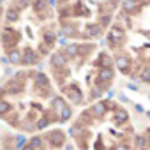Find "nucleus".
<instances>
[{
    "label": "nucleus",
    "instance_id": "obj_1",
    "mask_svg": "<svg viewBox=\"0 0 150 150\" xmlns=\"http://www.w3.org/2000/svg\"><path fill=\"white\" fill-rule=\"evenodd\" d=\"M122 39H124V30L118 28V27H113L111 32H110V41H111L113 44H118Z\"/></svg>",
    "mask_w": 150,
    "mask_h": 150
},
{
    "label": "nucleus",
    "instance_id": "obj_2",
    "mask_svg": "<svg viewBox=\"0 0 150 150\" xmlns=\"http://www.w3.org/2000/svg\"><path fill=\"white\" fill-rule=\"evenodd\" d=\"M111 80H113V71H111L110 67H103L101 72H99V81L108 83V81H111Z\"/></svg>",
    "mask_w": 150,
    "mask_h": 150
},
{
    "label": "nucleus",
    "instance_id": "obj_3",
    "mask_svg": "<svg viewBox=\"0 0 150 150\" xmlns=\"http://www.w3.org/2000/svg\"><path fill=\"white\" fill-rule=\"evenodd\" d=\"M127 118H129V115H127L125 110H120V108H118V110L115 111V124H118V125H120V124H125Z\"/></svg>",
    "mask_w": 150,
    "mask_h": 150
},
{
    "label": "nucleus",
    "instance_id": "obj_4",
    "mask_svg": "<svg viewBox=\"0 0 150 150\" xmlns=\"http://www.w3.org/2000/svg\"><path fill=\"white\" fill-rule=\"evenodd\" d=\"M37 62V57H35V53L32 51V50H27L25 51V55H23V64H27V65H32V64H35Z\"/></svg>",
    "mask_w": 150,
    "mask_h": 150
},
{
    "label": "nucleus",
    "instance_id": "obj_5",
    "mask_svg": "<svg viewBox=\"0 0 150 150\" xmlns=\"http://www.w3.org/2000/svg\"><path fill=\"white\" fill-rule=\"evenodd\" d=\"M117 67H118L122 72H127V69H129V60H127L125 57H118V58H117Z\"/></svg>",
    "mask_w": 150,
    "mask_h": 150
},
{
    "label": "nucleus",
    "instance_id": "obj_6",
    "mask_svg": "<svg viewBox=\"0 0 150 150\" xmlns=\"http://www.w3.org/2000/svg\"><path fill=\"white\" fill-rule=\"evenodd\" d=\"M78 50H80L78 44H67V46H65V55H67V57H74V55L78 53Z\"/></svg>",
    "mask_w": 150,
    "mask_h": 150
},
{
    "label": "nucleus",
    "instance_id": "obj_7",
    "mask_svg": "<svg viewBox=\"0 0 150 150\" xmlns=\"http://www.w3.org/2000/svg\"><path fill=\"white\" fill-rule=\"evenodd\" d=\"M87 30L90 32L92 37H99V35H101V27H99V25H88Z\"/></svg>",
    "mask_w": 150,
    "mask_h": 150
},
{
    "label": "nucleus",
    "instance_id": "obj_8",
    "mask_svg": "<svg viewBox=\"0 0 150 150\" xmlns=\"http://www.w3.org/2000/svg\"><path fill=\"white\" fill-rule=\"evenodd\" d=\"M65 64V57L64 55H53V65H57V67H62Z\"/></svg>",
    "mask_w": 150,
    "mask_h": 150
},
{
    "label": "nucleus",
    "instance_id": "obj_9",
    "mask_svg": "<svg viewBox=\"0 0 150 150\" xmlns=\"http://www.w3.org/2000/svg\"><path fill=\"white\" fill-rule=\"evenodd\" d=\"M18 14H20V13H18V9L11 7V9L7 11V20H9V21H16V20H18Z\"/></svg>",
    "mask_w": 150,
    "mask_h": 150
},
{
    "label": "nucleus",
    "instance_id": "obj_10",
    "mask_svg": "<svg viewBox=\"0 0 150 150\" xmlns=\"http://www.w3.org/2000/svg\"><path fill=\"white\" fill-rule=\"evenodd\" d=\"M9 60H11L13 64H20V62H21V58H20V51H16V50L11 51V53H9Z\"/></svg>",
    "mask_w": 150,
    "mask_h": 150
},
{
    "label": "nucleus",
    "instance_id": "obj_11",
    "mask_svg": "<svg viewBox=\"0 0 150 150\" xmlns=\"http://www.w3.org/2000/svg\"><path fill=\"white\" fill-rule=\"evenodd\" d=\"M99 57H101V64H103V67H110V65H111V58H110L106 53H101Z\"/></svg>",
    "mask_w": 150,
    "mask_h": 150
},
{
    "label": "nucleus",
    "instance_id": "obj_12",
    "mask_svg": "<svg viewBox=\"0 0 150 150\" xmlns=\"http://www.w3.org/2000/svg\"><path fill=\"white\" fill-rule=\"evenodd\" d=\"M9 110H11V104H9L6 99H4V101H2V104H0V111H2V115L6 117V115L9 113Z\"/></svg>",
    "mask_w": 150,
    "mask_h": 150
},
{
    "label": "nucleus",
    "instance_id": "obj_13",
    "mask_svg": "<svg viewBox=\"0 0 150 150\" xmlns=\"http://www.w3.org/2000/svg\"><path fill=\"white\" fill-rule=\"evenodd\" d=\"M136 6H138V4L134 2V0H129V2H125V6H124V9H125L127 13H132V11L136 9Z\"/></svg>",
    "mask_w": 150,
    "mask_h": 150
},
{
    "label": "nucleus",
    "instance_id": "obj_14",
    "mask_svg": "<svg viewBox=\"0 0 150 150\" xmlns=\"http://www.w3.org/2000/svg\"><path fill=\"white\" fill-rule=\"evenodd\" d=\"M141 81H150V69H145L141 72Z\"/></svg>",
    "mask_w": 150,
    "mask_h": 150
},
{
    "label": "nucleus",
    "instance_id": "obj_15",
    "mask_svg": "<svg viewBox=\"0 0 150 150\" xmlns=\"http://www.w3.org/2000/svg\"><path fill=\"white\" fill-rule=\"evenodd\" d=\"M44 37H46V41H48L50 44H53V41H55V35H53L51 32H46V35H44Z\"/></svg>",
    "mask_w": 150,
    "mask_h": 150
},
{
    "label": "nucleus",
    "instance_id": "obj_16",
    "mask_svg": "<svg viewBox=\"0 0 150 150\" xmlns=\"http://www.w3.org/2000/svg\"><path fill=\"white\" fill-rule=\"evenodd\" d=\"M28 2H30V0H20V2H18V7H25V6H28Z\"/></svg>",
    "mask_w": 150,
    "mask_h": 150
},
{
    "label": "nucleus",
    "instance_id": "obj_17",
    "mask_svg": "<svg viewBox=\"0 0 150 150\" xmlns=\"http://www.w3.org/2000/svg\"><path fill=\"white\" fill-rule=\"evenodd\" d=\"M23 150H35V146H34L32 143H28V145H25V146H23Z\"/></svg>",
    "mask_w": 150,
    "mask_h": 150
},
{
    "label": "nucleus",
    "instance_id": "obj_18",
    "mask_svg": "<svg viewBox=\"0 0 150 150\" xmlns=\"http://www.w3.org/2000/svg\"><path fill=\"white\" fill-rule=\"evenodd\" d=\"M145 138H146V141H148V145H150V129H146V134H145Z\"/></svg>",
    "mask_w": 150,
    "mask_h": 150
},
{
    "label": "nucleus",
    "instance_id": "obj_19",
    "mask_svg": "<svg viewBox=\"0 0 150 150\" xmlns=\"http://www.w3.org/2000/svg\"><path fill=\"white\" fill-rule=\"evenodd\" d=\"M60 2H65V0H60Z\"/></svg>",
    "mask_w": 150,
    "mask_h": 150
}]
</instances>
